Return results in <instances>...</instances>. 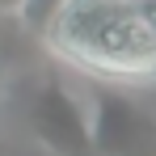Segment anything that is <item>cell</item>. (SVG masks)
I'll list each match as a JSON object with an SVG mask.
<instances>
[{"label":"cell","mask_w":156,"mask_h":156,"mask_svg":"<svg viewBox=\"0 0 156 156\" xmlns=\"http://www.w3.org/2000/svg\"><path fill=\"white\" fill-rule=\"evenodd\" d=\"M42 42L59 68L101 89L156 84V0H55Z\"/></svg>","instance_id":"cell-1"},{"label":"cell","mask_w":156,"mask_h":156,"mask_svg":"<svg viewBox=\"0 0 156 156\" xmlns=\"http://www.w3.org/2000/svg\"><path fill=\"white\" fill-rule=\"evenodd\" d=\"M38 135L63 156H89V114L68 89L51 84L38 97Z\"/></svg>","instance_id":"cell-3"},{"label":"cell","mask_w":156,"mask_h":156,"mask_svg":"<svg viewBox=\"0 0 156 156\" xmlns=\"http://www.w3.org/2000/svg\"><path fill=\"white\" fill-rule=\"evenodd\" d=\"M89 156H156V118L122 89H101L84 101Z\"/></svg>","instance_id":"cell-2"}]
</instances>
